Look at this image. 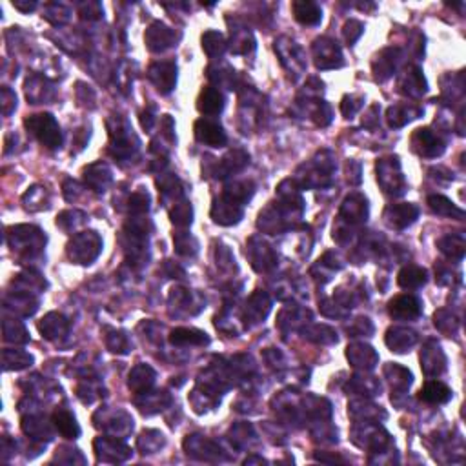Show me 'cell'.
I'll return each instance as SVG.
<instances>
[{
  "label": "cell",
  "mask_w": 466,
  "mask_h": 466,
  "mask_svg": "<svg viewBox=\"0 0 466 466\" xmlns=\"http://www.w3.org/2000/svg\"><path fill=\"white\" fill-rule=\"evenodd\" d=\"M8 232L9 246L23 259L37 257L46 244V235H42V232L35 226H13Z\"/></svg>",
  "instance_id": "1"
},
{
  "label": "cell",
  "mask_w": 466,
  "mask_h": 466,
  "mask_svg": "<svg viewBox=\"0 0 466 466\" xmlns=\"http://www.w3.org/2000/svg\"><path fill=\"white\" fill-rule=\"evenodd\" d=\"M24 126L40 144L49 148V150H57L62 146L61 126H58V122L51 113L30 115L24 120Z\"/></svg>",
  "instance_id": "2"
},
{
  "label": "cell",
  "mask_w": 466,
  "mask_h": 466,
  "mask_svg": "<svg viewBox=\"0 0 466 466\" xmlns=\"http://www.w3.org/2000/svg\"><path fill=\"white\" fill-rule=\"evenodd\" d=\"M102 239L97 232H82L68 242V257L77 264H92L101 256Z\"/></svg>",
  "instance_id": "3"
},
{
  "label": "cell",
  "mask_w": 466,
  "mask_h": 466,
  "mask_svg": "<svg viewBox=\"0 0 466 466\" xmlns=\"http://www.w3.org/2000/svg\"><path fill=\"white\" fill-rule=\"evenodd\" d=\"M335 168L334 155L330 151H319L315 155V158H312V163L304 164L301 170H306L304 175H301L303 179V186L306 188H319V186H328L332 182V175Z\"/></svg>",
  "instance_id": "4"
},
{
  "label": "cell",
  "mask_w": 466,
  "mask_h": 466,
  "mask_svg": "<svg viewBox=\"0 0 466 466\" xmlns=\"http://www.w3.org/2000/svg\"><path fill=\"white\" fill-rule=\"evenodd\" d=\"M377 182L381 184L384 194L399 197L405 194L406 182L403 172H401V163L397 157L381 158L377 163Z\"/></svg>",
  "instance_id": "5"
},
{
  "label": "cell",
  "mask_w": 466,
  "mask_h": 466,
  "mask_svg": "<svg viewBox=\"0 0 466 466\" xmlns=\"http://www.w3.org/2000/svg\"><path fill=\"white\" fill-rule=\"evenodd\" d=\"M108 128H110L115 157H130L133 150H137V146H132V141L137 142V137L133 135V130L130 128L128 122L117 115V117H111L108 120Z\"/></svg>",
  "instance_id": "6"
},
{
  "label": "cell",
  "mask_w": 466,
  "mask_h": 466,
  "mask_svg": "<svg viewBox=\"0 0 466 466\" xmlns=\"http://www.w3.org/2000/svg\"><path fill=\"white\" fill-rule=\"evenodd\" d=\"M313 58H315V66L319 70H335L344 64L343 51L339 48L335 40L328 39V37H321L317 39L312 46Z\"/></svg>",
  "instance_id": "7"
},
{
  "label": "cell",
  "mask_w": 466,
  "mask_h": 466,
  "mask_svg": "<svg viewBox=\"0 0 466 466\" xmlns=\"http://www.w3.org/2000/svg\"><path fill=\"white\" fill-rule=\"evenodd\" d=\"M275 51L279 53L281 57L282 66L286 70L294 73V75H301L304 70H306V61H304V53L301 49V46L294 40H290L288 37H281L279 40H275Z\"/></svg>",
  "instance_id": "8"
},
{
  "label": "cell",
  "mask_w": 466,
  "mask_h": 466,
  "mask_svg": "<svg viewBox=\"0 0 466 466\" xmlns=\"http://www.w3.org/2000/svg\"><path fill=\"white\" fill-rule=\"evenodd\" d=\"M412 148L417 155L427 158H434L443 155L444 141L437 135V132L430 128H419L412 135Z\"/></svg>",
  "instance_id": "9"
},
{
  "label": "cell",
  "mask_w": 466,
  "mask_h": 466,
  "mask_svg": "<svg viewBox=\"0 0 466 466\" xmlns=\"http://www.w3.org/2000/svg\"><path fill=\"white\" fill-rule=\"evenodd\" d=\"M144 40H146V46H148L150 51L163 53V51H166L168 48H172V46L177 44L179 35H177L172 27H168L166 24L153 23L150 27H148V30H146Z\"/></svg>",
  "instance_id": "10"
},
{
  "label": "cell",
  "mask_w": 466,
  "mask_h": 466,
  "mask_svg": "<svg viewBox=\"0 0 466 466\" xmlns=\"http://www.w3.org/2000/svg\"><path fill=\"white\" fill-rule=\"evenodd\" d=\"M148 79L153 82L158 93L168 95L172 93L177 84V66L175 62H155L148 70Z\"/></svg>",
  "instance_id": "11"
},
{
  "label": "cell",
  "mask_w": 466,
  "mask_h": 466,
  "mask_svg": "<svg viewBox=\"0 0 466 466\" xmlns=\"http://www.w3.org/2000/svg\"><path fill=\"white\" fill-rule=\"evenodd\" d=\"M195 139L210 148H222L228 142L226 132L219 122L211 119H199L195 122Z\"/></svg>",
  "instance_id": "12"
},
{
  "label": "cell",
  "mask_w": 466,
  "mask_h": 466,
  "mask_svg": "<svg viewBox=\"0 0 466 466\" xmlns=\"http://www.w3.org/2000/svg\"><path fill=\"white\" fill-rule=\"evenodd\" d=\"M421 312V301L415 295H397L388 303V313L397 321H414Z\"/></svg>",
  "instance_id": "13"
},
{
  "label": "cell",
  "mask_w": 466,
  "mask_h": 466,
  "mask_svg": "<svg viewBox=\"0 0 466 466\" xmlns=\"http://www.w3.org/2000/svg\"><path fill=\"white\" fill-rule=\"evenodd\" d=\"M419 215V208L415 204L403 203V204H390L384 210V222L390 228L405 229L410 225H414Z\"/></svg>",
  "instance_id": "14"
},
{
  "label": "cell",
  "mask_w": 466,
  "mask_h": 466,
  "mask_svg": "<svg viewBox=\"0 0 466 466\" xmlns=\"http://www.w3.org/2000/svg\"><path fill=\"white\" fill-rule=\"evenodd\" d=\"M421 366L428 377H436L446 370V357L436 341H428L427 346L422 348Z\"/></svg>",
  "instance_id": "15"
},
{
  "label": "cell",
  "mask_w": 466,
  "mask_h": 466,
  "mask_svg": "<svg viewBox=\"0 0 466 466\" xmlns=\"http://www.w3.org/2000/svg\"><path fill=\"white\" fill-rule=\"evenodd\" d=\"M368 217V203L366 199L359 194H352L341 206V215L339 219L348 222L350 226L363 225Z\"/></svg>",
  "instance_id": "16"
},
{
  "label": "cell",
  "mask_w": 466,
  "mask_h": 466,
  "mask_svg": "<svg viewBox=\"0 0 466 466\" xmlns=\"http://www.w3.org/2000/svg\"><path fill=\"white\" fill-rule=\"evenodd\" d=\"M248 256L251 259V266L257 272H268V270L275 268V264H277V257L272 248L259 239H251L250 246H248Z\"/></svg>",
  "instance_id": "17"
},
{
  "label": "cell",
  "mask_w": 466,
  "mask_h": 466,
  "mask_svg": "<svg viewBox=\"0 0 466 466\" xmlns=\"http://www.w3.org/2000/svg\"><path fill=\"white\" fill-rule=\"evenodd\" d=\"M401 61V49L399 48H384L383 51L377 53L374 64V77L379 82H384L386 79H390L396 71L397 64Z\"/></svg>",
  "instance_id": "18"
},
{
  "label": "cell",
  "mask_w": 466,
  "mask_h": 466,
  "mask_svg": "<svg viewBox=\"0 0 466 466\" xmlns=\"http://www.w3.org/2000/svg\"><path fill=\"white\" fill-rule=\"evenodd\" d=\"M24 89H26V97L31 104H48L55 99V88L39 75L27 77Z\"/></svg>",
  "instance_id": "19"
},
{
  "label": "cell",
  "mask_w": 466,
  "mask_h": 466,
  "mask_svg": "<svg viewBox=\"0 0 466 466\" xmlns=\"http://www.w3.org/2000/svg\"><path fill=\"white\" fill-rule=\"evenodd\" d=\"M211 217L215 220L217 225L220 226H232L237 225L239 220L242 219V206L237 203H233L225 195L215 201L213 208H211Z\"/></svg>",
  "instance_id": "20"
},
{
  "label": "cell",
  "mask_w": 466,
  "mask_h": 466,
  "mask_svg": "<svg viewBox=\"0 0 466 466\" xmlns=\"http://www.w3.org/2000/svg\"><path fill=\"white\" fill-rule=\"evenodd\" d=\"M95 452L102 461L120 462L130 455L128 446H124L117 437H99L95 441Z\"/></svg>",
  "instance_id": "21"
},
{
  "label": "cell",
  "mask_w": 466,
  "mask_h": 466,
  "mask_svg": "<svg viewBox=\"0 0 466 466\" xmlns=\"http://www.w3.org/2000/svg\"><path fill=\"white\" fill-rule=\"evenodd\" d=\"M270 308H272V303H270L268 295L264 294V291H256V294L248 299L246 308H244V313H242V319L250 326L257 325V322L266 319Z\"/></svg>",
  "instance_id": "22"
},
{
  "label": "cell",
  "mask_w": 466,
  "mask_h": 466,
  "mask_svg": "<svg viewBox=\"0 0 466 466\" xmlns=\"http://www.w3.org/2000/svg\"><path fill=\"white\" fill-rule=\"evenodd\" d=\"M386 346L391 352L405 353L410 352V348L415 346L417 343V334L410 328H403V326H396L386 332Z\"/></svg>",
  "instance_id": "23"
},
{
  "label": "cell",
  "mask_w": 466,
  "mask_h": 466,
  "mask_svg": "<svg viewBox=\"0 0 466 466\" xmlns=\"http://www.w3.org/2000/svg\"><path fill=\"white\" fill-rule=\"evenodd\" d=\"M399 92L405 93V95H408V97H421V95H424L428 89L427 86V80H424V77H422L421 70H419L417 66H412L406 70V73L399 79Z\"/></svg>",
  "instance_id": "24"
},
{
  "label": "cell",
  "mask_w": 466,
  "mask_h": 466,
  "mask_svg": "<svg viewBox=\"0 0 466 466\" xmlns=\"http://www.w3.org/2000/svg\"><path fill=\"white\" fill-rule=\"evenodd\" d=\"M346 357L348 361L352 363V366L361 370H372L379 361V357L377 353H375L374 348L363 343H355L352 344V346H348Z\"/></svg>",
  "instance_id": "25"
},
{
  "label": "cell",
  "mask_w": 466,
  "mask_h": 466,
  "mask_svg": "<svg viewBox=\"0 0 466 466\" xmlns=\"http://www.w3.org/2000/svg\"><path fill=\"white\" fill-rule=\"evenodd\" d=\"M248 163H250V155L246 153L244 150H232L229 153H226L225 157L220 158V163L217 164V177H228L232 175V173H237L241 172V170H244V168L248 166Z\"/></svg>",
  "instance_id": "26"
},
{
  "label": "cell",
  "mask_w": 466,
  "mask_h": 466,
  "mask_svg": "<svg viewBox=\"0 0 466 466\" xmlns=\"http://www.w3.org/2000/svg\"><path fill=\"white\" fill-rule=\"evenodd\" d=\"M84 182L97 194L106 191V188L111 184V170L106 164L97 163L92 164L84 170Z\"/></svg>",
  "instance_id": "27"
},
{
  "label": "cell",
  "mask_w": 466,
  "mask_h": 466,
  "mask_svg": "<svg viewBox=\"0 0 466 466\" xmlns=\"http://www.w3.org/2000/svg\"><path fill=\"white\" fill-rule=\"evenodd\" d=\"M294 9V17L297 23L304 24V26H317L322 18L321 6L312 2V0H297L291 4Z\"/></svg>",
  "instance_id": "28"
},
{
  "label": "cell",
  "mask_w": 466,
  "mask_h": 466,
  "mask_svg": "<svg viewBox=\"0 0 466 466\" xmlns=\"http://www.w3.org/2000/svg\"><path fill=\"white\" fill-rule=\"evenodd\" d=\"M421 113H422V110L421 108H417L415 104L403 102V104H396V106H391V108H388L386 120L391 128H403V126L408 124L410 120L417 119Z\"/></svg>",
  "instance_id": "29"
},
{
  "label": "cell",
  "mask_w": 466,
  "mask_h": 466,
  "mask_svg": "<svg viewBox=\"0 0 466 466\" xmlns=\"http://www.w3.org/2000/svg\"><path fill=\"white\" fill-rule=\"evenodd\" d=\"M39 330L42 334V337H46L48 341H57V339L64 337L70 330V325H68L66 317L61 315V313H48V315L40 321Z\"/></svg>",
  "instance_id": "30"
},
{
  "label": "cell",
  "mask_w": 466,
  "mask_h": 466,
  "mask_svg": "<svg viewBox=\"0 0 466 466\" xmlns=\"http://www.w3.org/2000/svg\"><path fill=\"white\" fill-rule=\"evenodd\" d=\"M197 108L204 115H219L225 110V97L215 86H206L199 95Z\"/></svg>",
  "instance_id": "31"
},
{
  "label": "cell",
  "mask_w": 466,
  "mask_h": 466,
  "mask_svg": "<svg viewBox=\"0 0 466 466\" xmlns=\"http://www.w3.org/2000/svg\"><path fill=\"white\" fill-rule=\"evenodd\" d=\"M419 399L430 405H444L452 399V390L441 381H427L419 391Z\"/></svg>",
  "instance_id": "32"
},
{
  "label": "cell",
  "mask_w": 466,
  "mask_h": 466,
  "mask_svg": "<svg viewBox=\"0 0 466 466\" xmlns=\"http://www.w3.org/2000/svg\"><path fill=\"white\" fill-rule=\"evenodd\" d=\"M51 422L55 430H57L62 437H66V439H77V437L80 436L79 422H77L73 414H70L68 410H57V412L53 414Z\"/></svg>",
  "instance_id": "33"
},
{
  "label": "cell",
  "mask_w": 466,
  "mask_h": 466,
  "mask_svg": "<svg viewBox=\"0 0 466 466\" xmlns=\"http://www.w3.org/2000/svg\"><path fill=\"white\" fill-rule=\"evenodd\" d=\"M155 383V372L150 368V366L146 365H137L135 368L130 372V388H132L135 393H146V391L150 390Z\"/></svg>",
  "instance_id": "34"
},
{
  "label": "cell",
  "mask_w": 466,
  "mask_h": 466,
  "mask_svg": "<svg viewBox=\"0 0 466 466\" xmlns=\"http://www.w3.org/2000/svg\"><path fill=\"white\" fill-rule=\"evenodd\" d=\"M427 270L421 268V266H415V264L405 266L399 272V275H397V282L405 290H417V288L427 284Z\"/></svg>",
  "instance_id": "35"
},
{
  "label": "cell",
  "mask_w": 466,
  "mask_h": 466,
  "mask_svg": "<svg viewBox=\"0 0 466 466\" xmlns=\"http://www.w3.org/2000/svg\"><path fill=\"white\" fill-rule=\"evenodd\" d=\"M170 341L172 344H177V346H204V344L210 343V339L204 332L197 330V328H177V330L172 332L170 335Z\"/></svg>",
  "instance_id": "36"
},
{
  "label": "cell",
  "mask_w": 466,
  "mask_h": 466,
  "mask_svg": "<svg viewBox=\"0 0 466 466\" xmlns=\"http://www.w3.org/2000/svg\"><path fill=\"white\" fill-rule=\"evenodd\" d=\"M6 308L13 310L15 313H20V315L27 317V315H33V313L37 312L39 303L31 297V294L15 291V294L6 297Z\"/></svg>",
  "instance_id": "37"
},
{
  "label": "cell",
  "mask_w": 466,
  "mask_h": 466,
  "mask_svg": "<svg viewBox=\"0 0 466 466\" xmlns=\"http://www.w3.org/2000/svg\"><path fill=\"white\" fill-rule=\"evenodd\" d=\"M428 206L434 213L441 217H452V219H462L465 217V211L461 208H458L455 204L446 199L444 195H430L428 197Z\"/></svg>",
  "instance_id": "38"
},
{
  "label": "cell",
  "mask_w": 466,
  "mask_h": 466,
  "mask_svg": "<svg viewBox=\"0 0 466 466\" xmlns=\"http://www.w3.org/2000/svg\"><path fill=\"white\" fill-rule=\"evenodd\" d=\"M439 250L443 251L444 256L452 260H461L465 257L466 251V242L462 235H446L437 242Z\"/></svg>",
  "instance_id": "39"
},
{
  "label": "cell",
  "mask_w": 466,
  "mask_h": 466,
  "mask_svg": "<svg viewBox=\"0 0 466 466\" xmlns=\"http://www.w3.org/2000/svg\"><path fill=\"white\" fill-rule=\"evenodd\" d=\"M24 208L30 211H40L46 210L49 206V194L48 189L42 186H33L24 194L23 197Z\"/></svg>",
  "instance_id": "40"
},
{
  "label": "cell",
  "mask_w": 466,
  "mask_h": 466,
  "mask_svg": "<svg viewBox=\"0 0 466 466\" xmlns=\"http://www.w3.org/2000/svg\"><path fill=\"white\" fill-rule=\"evenodd\" d=\"M226 48L228 44L219 31H206L203 35V49L210 58H220L225 55Z\"/></svg>",
  "instance_id": "41"
},
{
  "label": "cell",
  "mask_w": 466,
  "mask_h": 466,
  "mask_svg": "<svg viewBox=\"0 0 466 466\" xmlns=\"http://www.w3.org/2000/svg\"><path fill=\"white\" fill-rule=\"evenodd\" d=\"M253 191H256V186H253V182L251 181L233 182V184L226 186L225 197L242 206V204L248 203V201L253 197Z\"/></svg>",
  "instance_id": "42"
},
{
  "label": "cell",
  "mask_w": 466,
  "mask_h": 466,
  "mask_svg": "<svg viewBox=\"0 0 466 466\" xmlns=\"http://www.w3.org/2000/svg\"><path fill=\"white\" fill-rule=\"evenodd\" d=\"M2 332H4V341L15 344H24L30 341V335H27L26 328L20 321L17 319H4L2 322Z\"/></svg>",
  "instance_id": "43"
},
{
  "label": "cell",
  "mask_w": 466,
  "mask_h": 466,
  "mask_svg": "<svg viewBox=\"0 0 466 466\" xmlns=\"http://www.w3.org/2000/svg\"><path fill=\"white\" fill-rule=\"evenodd\" d=\"M256 48V40L250 35L246 27L232 30V51L237 55H248V51Z\"/></svg>",
  "instance_id": "44"
},
{
  "label": "cell",
  "mask_w": 466,
  "mask_h": 466,
  "mask_svg": "<svg viewBox=\"0 0 466 466\" xmlns=\"http://www.w3.org/2000/svg\"><path fill=\"white\" fill-rule=\"evenodd\" d=\"M2 359H4V370H23L33 363V357L24 350H4Z\"/></svg>",
  "instance_id": "45"
},
{
  "label": "cell",
  "mask_w": 466,
  "mask_h": 466,
  "mask_svg": "<svg viewBox=\"0 0 466 466\" xmlns=\"http://www.w3.org/2000/svg\"><path fill=\"white\" fill-rule=\"evenodd\" d=\"M384 375L390 379V383L393 388L405 390V388H408L410 384H412V374L399 365H391L390 363V365L384 368Z\"/></svg>",
  "instance_id": "46"
},
{
  "label": "cell",
  "mask_w": 466,
  "mask_h": 466,
  "mask_svg": "<svg viewBox=\"0 0 466 466\" xmlns=\"http://www.w3.org/2000/svg\"><path fill=\"white\" fill-rule=\"evenodd\" d=\"M106 346L113 353H128L130 352V341L124 332L111 330L106 335Z\"/></svg>",
  "instance_id": "47"
},
{
  "label": "cell",
  "mask_w": 466,
  "mask_h": 466,
  "mask_svg": "<svg viewBox=\"0 0 466 466\" xmlns=\"http://www.w3.org/2000/svg\"><path fill=\"white\" fill-rule=\"evenodd\" d=\"M163 444H164V436L160 432H155V430L144 432L141 436V439H139V446H141V450L144 453H155Z\"/></svg>",
  "instance_id": "48"
},
{
  "label": "cell",
  "mask_w": 466,
  "mask_h": 466,
  "mask_svg": "<svg viewBox=\"0 0 466 466\" xmlns=\"http://www.w3.org/2000/svg\"><path fill=\"white\" fill-rule=\"evenodd\" d=\"M304 334L308 335V339L313 337L312 341H315V343H322V344L337 343V334H335L332 328H328V326H325V325L313 326V328H310V330H304Z\"/></svg>",
  "instance_id": "49"
},
{
  "label": "cell",
  "mask_w": 466,
  "mask_h": 466,
  "mask_svg": "<svg viewBox=\"0 0 466 466\" xmlns=\"http://www.w3.org/2000/svg\"><path fill=\"white\" fill-rule=\"evenodd\" d=\"M23 428L27 436L33 437V439H42L44 436L48 437V439H51V432L48 430V427H46L44 422L40 421V419L26 417L23 422Z\"/></svg>",
  "instance_id": "50"
},
{
  "label": "cell",
  "mask_w": 466,
  "mask_h": 466,
  "mask_svg": "<svg viewBox=\"0 0 466 466\" xmlns=\"http://www.w3.org/2000/svg\"><path fill=\"white\" fill-rule=\"evenodd\" d=\"M173 241H175V248L181 256L194 257L199 251V242L188 233H177V235H173Z\"/></svg>",
  "instance_id": "51"
},
{
  "label": "cell",
  "mask_w": 466,
  "mask_h": 466,
  "mask_svg": "<svg viewBox=\"0 0 466 466\" xmlns=\"http://www.w3.org/2000/svg\"><path fill=\"white\" fill-rule=\"evenodd\" d=\"M170 215H172L173 225L177 226H189L191 225V217H194V211H191V204L189 203H175V208L170 211Z\"/></svg>",
  "instance_id": "52"
},
{
  "label": "cell",
  "mask_w": 466,
  "mask_h": 466,
  "mask_svg": "<svg viewBox=\"0 0 466 466\" xmlns=\"http://www.w3.org/2000/svg\"><path fill=\"white\" fill-rule=\"evenodd\" d=\"M436 326L437 330L443 332V334L452 335L458 332V319L450 312H446V310H439V312L436 313Z\"/></svg>",
  "instance_id": "53"
},
{
  "label": "cell",
  "mask_w": 466,
  "mask_h": 466,
  "mask_svg": "<svg viewBox=\"0 0 466 466\" xmlns=\"http://www.w3.org/2000/svg\"><path fill=\"white\" fill-rule=\"evenodd\" d=\"M317 126H328L332 122V108L325 101H317L315 108L310 111Z\"/></svg>",
  "instance_id": "54"
},
{
  "label": "cell",
  "mask_w": 466,
  "mask_h": 466,
  "mask_svg": "<svg viewBox=\"0 0 466 466\" xmlns=\"http://www.w3.org/2000/svg\"><path fill=\"white\" fill-rule=\"evenodd\" d=\"M363 104H365V99L363 97H357V95H346V97L343 99V102H341V111H343V115L346 119H350V117H353L357 111L361 110Z\"/></svg>",
  "instance_id": "55"
},
{
  "label": "cell",
  "mask_w": 466,
  "mask_h": 466,
  "mask_svg": "<svg viewBox=\"0 0 466 466\" xmlns=\"http://www.w3.org/2000/svg\"><path fill=\"white\" fill-rule=\"evenodd\" d=\"M148 208H150V197H148V194L135 191V194L132 195V199H130V210H132L135 215H142V213L148 211Z\"/></svg>",
  "instance_id": "56"
},
{
  "label": "cell",
  "mask_w": 466,
  "mask_h": 466,
  "mask_svg": "<svg viewBox=\"0 0 466 466\" xmlns=\"http://www.w3.org/2000/svg\"><path fill=\"white\" fill-rule=\"evenodd\" d=\"M363 31H365V26H363L359 20H348L346 24H344V39H346V42L350 46L355 44L357 40H359V37L363 35Z\"/></svg>",
  "instance_id": "57"
},
{
  "label": "cell",
  "mask_w": 466,
  "mask_h": 466,
  "mask_svg": "<svg viewBox=\"0 0 466 466\" xmlns=\"http://www.w3.org/2000/svg\"><path fill=\"white\" fill-rule=\"evenodd\" d=\"M80 211L73 210V211H64L61 215L57 217V226H61L62 229H66V232H71V229H75L77 226L84 225V220H73L77 215H79Z\"/></svg>",
  "instance_id": "58"
},
{
  "label": "cell",
  "mask_w": 466,
  "mask_h": 466,
  "mask_svg": "<svg viewBox=\"0 0 466 466\" xmlns=\"http://www.w3.org/2000/svg\"><path fill=\"white\" fill-rule=\"evenodd\" d=\"M51 15H58V18H61V24H66L68 20H70V8L64 4H58V2H55V4H48L46 6L44 17L49 20Z\"/></svg>",
  "instance_id": "59"
},
{
  "label": "cell",
  "mask_w": 466,
  "mask_h": 466,
  "mask_svg": "<svg viewBox=\"0 0 466 466\" xmlns=\"http://www.w3.org/2000/svg\"><path fill=\"white\" fill-rule=\"evenodd\" d=\"M374 332V326L366 317H359L355 325L352 328H348V334H352V337H359V335H370Z\"/></svg>",
  "instance_id": "60"
},
{
  "label": "cell",
  "mask_w": 466,
  "mask_h": 466,
  "mask_svg": "<svg viewBox=\"0 0 466 466\" xmlns=\"http://www.w3.org/2000/svg\"><path fill=\"white\" fill-rule=\"evenodd\" d=\"M17 108V95L9 88H2V111L8 117Z\"/></svg>",
  "instance_id": "61"
},
{
  "label": "cell",
  "mask_w": 466,
  "mask_h": 466,
  "mask_svg": "<svg viewBox=\"0 0 466 466\" xmlns=\"http://www.w3.org/2000/svg\"><path fill=\"white\" fill-rule=\"evenodd\" d=\"M13 8L20 9L23 13H30V11H33V9L37 8V2H31V4H24V2H20V0H17V2H13Z\"/></svg>",
  "instance_id": "62"
}]
</instances>
